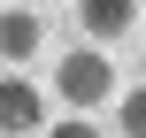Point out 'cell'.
Here are the masks:
<instances>
[{
    "mask_svg": "<svg viewBox=\"0 0 146 138\" xmlns=\"http://www.w3.org/2000/svg\"><path fill=\"white\" fill-rule=\"evenodd\" d=\"M54 92H62L69 108H100V100H115V61H108L100 46L62 54V61H54Z\"/></svg>",
    "mask_w": 146,
    "mask_h": 138,
    "instance_id": "6da1fadb",
    "label": "cell"
},
{
    "mask_svg": "<svg viewBox=\"0 0 146 138\" xmlns=\"http://www.w3.org/2000/svg\"><path fill=\"white\" fill-rule=\"evenodd\" d=\"M46 131V92L31 77H0V138H31Z\"/></svg>",
    "mask_w": 146,
    "mask_h": 138,
    "instance_id": "7a4b0ae2",
    "label": "cell"
},
{
    "mask_svg": "<svg viewBox=\"0 0 146 138\" xmlns=\"http://www.w3.org/2000/svg\"><path fill=\"white\" fill-rule=\"evenodd\" d=\"M77 15H85V31H92V38H131L139 0H77Z\"/></svg>",
    "mask_w": 146,
    "mask_h": 138,
    "instance_id": "3957f363",
    "label": "cell"
},
{
    "mask_svg": "<svg viewBox=\"0 0 146 138\" xmlns=\"http://www.w3.org/2000/svg\"><path fill=\"white\" fill-rule=\"evenodd\" d=\"M38 38H46V31H38V15H31V8H8V15H0V61H31V54H38Z\"/></svg>",
    "mask_w": 146,
    "mask_h": 138,
    "instance_id": "277c9868",
    "label": "cell"
},
{
    "mask_svg": "<svg viewBox=\"0 0 146 138\" xmlns=\"http://www.w3.org/2000/svg\"><path fill=\"white\" fill-rule=\"evenodd\" d=\"M115 115H123V138H146V85L115 100Z\"/></svg>",
    "mask_w": 146,
    "mask_h": 138,
    "instance_id": "5b68a950",
    "label": "cell"
},
{
    "mask_svg": "<svg viewBox=\"0 0 146 138\" xmlns=\"http://www.w3.org/2000/svg\"><path fill=\"white\" fill-rule=\"evenodd\" d=\"M46 138H100V131H92L85 115H69V123H46Z\"/></svg>",
    "mask_w": 146,
    "mask_h": 138,
    "instance_id": "8992f818",
    "label": "cell"
}]
</instances>
